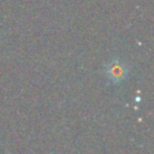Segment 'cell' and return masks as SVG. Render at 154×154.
I'll list each match as a JSON object with an SVG mask.
<instances>
[{
    "label": "cell",
    "instance_id": "cell-1",
    "mask_svg": "<svg viewBox=\"0 0 154 154\" xmlns=\"http://www.w3.org/2000/svg\"><path fill=\"white\" fill-rule=\"evenodd\" d=\"M105 72L107 75V78H109L114 83H118L126 77L128 67L123 60H120L118 58H113L106 64Z\"/></svg>",
    "mask_w": 154,
    "mask_h": 154
}]
</instances>
